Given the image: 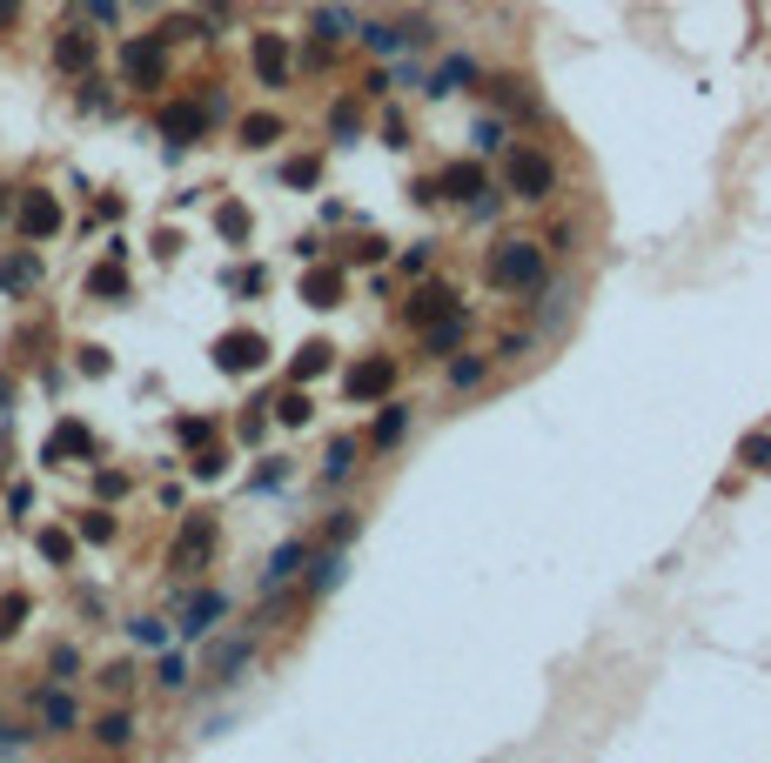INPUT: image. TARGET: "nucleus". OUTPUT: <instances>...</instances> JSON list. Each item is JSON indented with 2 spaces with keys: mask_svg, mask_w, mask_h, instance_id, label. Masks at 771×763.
Here are the masks:
<instances>
[{
  "mask_svg": "<svg viewBox=\"0 0 771 763\" xmlns=\"http://www.w3.org/2000/svg\"><path fill=\"white\" fill-rule=\"evenodd\" d=\"M470 141H477V154H504V148H510V128H504V120H496V114H477Z\"/></svg>",
  "mask_w": 771,
  "mask_h": 763,
  "instance_id": "c9c22d12",
  "label": "nucleus"
},
{
  "mask_svg": "<svg viewBox=\"0 0 771 763\" xmlns=\"http://www.w3.org/2000/svg\"><path fill=\"white\" fill-rule=\"evenodd\" d=\"M282 482H289V462H268V469L255 475V489H282Z\"/></svg>",
  "mask_w": 771,
  "mask_h": 763,
  "instance_id": "13d9d810",
  "label": "nucleus"
},
{
  "mask_svg": "<svg viewBox=\"0 0 771 763\" xmlns=\"http://www.w3.org/2000/svg\"><path fill=\"white\" fill-rule=\"evenodd\" d=\"M14 750H27V730H14V723H0V756H14Z\"/></svg>",
  "mask_w": 771,
  "mask_h": 763,
  "instance_id": "bf43d9fd",
  "label": "nucleus"
},
{
  "mask_svg": "<svg viewBox=\"0 0 771 763\" xmlns=\"http://www.w3.org/2000/svg\"><path fill=\"white\" fill-rule=\"evenodd\" d=\"M27 610H34V602H27L21 589H8V596H0V643H8V636L27 623Z\"/></svg>",
  "mask_w": 771,
  "mask_h": 763,
  "instance_id": "ea45409f",
  "label": "nucleus"
},
{
  "mask_svg": "<svg viewBox=\"0 0 771 763\" xmlns=\"http://www.w3.org/2000/svg\"><path fill=\"white\" fill-rule=\"evenodd\" d=\"M483 181H490V175H483V161H450L443 175H430V194H437V201H456V208H463V201H470Z\"/></svg>",
  "mask_w": 771,
  "mask_h": 763,
  "instance_id": "aec40b11",
  "label": "nucleus"
},
{
  "mask_svg": "<svg viewBox=\"0 0 771 763\" xmlns=\"http://www.w3.org/2000/svg\"><path fill=\"white\" fill-rule=\"evenodd\" d=\"M67 456H94V435H88L81 422H61V429L48 435V462H67Z\"/></svg>",
  "mask_w": 771,
  "mask_h": 763,
  "instance_id": "cd10ccee",
  "label": "nucleus"
},
{
  "mask_svg": "<svg viewBox=\"0 0 771 763\" xmlns=\"http://www.w3.org/2000/svg\"><path fill=\"white\" fill-rule=\"evenodd\" d=\"M262 361H268V342H262L255 329H228V335L215 342V369H222V376H255Z\"/></svg>",
  "mask_w": 771,
  "mask_h": 763,
  "instance_id": "9d476101",
  "label": "nucleus"
},
{
  "mask_svg": "<svg viewBox=\"0 0 771 763\" xmlns=\"http://www.w3.org/2000/svg\"><path fill=\"white\" fill-rule=\"evenodd\" d=\"M302 562H308V543L302 536H289L276 556H268V570H262V589H289L295 576H302Z\"/></svg>",
  "mask_w": 771,
  "mask_h": 763,
  "instance_id": "b1692460",
  "label": "nucleus"
},
{
  "mask_svg": "<svg viewBox=\"0 0 771 763\" xmlns=\"http://www.w3.org/2000/svg\"><path fill=\"white\" fill-rule=\"evenodd\" d=\"M329 361H336V348H329V342H302V355L289 361V382H316V376L329 369Z\"/></svg>",
  "mask_w": 771,
  "mask_h": 763,
  "instance_id": "72a5a7b5",
  "label": "nucleus"
},
{
  "mask_svg": "<svg viewBox=\"0 0 771 763\" xmlns=\"http://www.w3.org/2000/svg\"><path fill=\"white\" fill-rule=\"evenodd\" d=\"M48 676H54V683H74V676H81V650H74V643H54Z\"/></svg>",
  "mask_w": 771,
  "mask_h": 763,
  "instance_id": "a19ab883",
  "label": "nucleus"
},
{
  "mask_svg": "<svg viewBox=\"0 0 771 763\" xmlns=\"http://www.w3.org/2000/svg\"><path fill=\"white\" fill-rule=\"evenodd\" d=\"M329 135H336V141H363V107H356V94H336V107H329Z\"/></svg>",
  "mask_w": 771,
  "mask_h": 763,
  "instance_id": "473e14b6",
  "label": "nucleus"
},
{
  "mask_svg": "<svg viewBox=\"0 0 771 763\" xmlns=\"http://www.w3.org/2000/svg\"><path fill=\"white\" fill-rule=\"evenodd\" d=\"M94 54H101V40H94L88 27H61V34H54V67H61V74H74V80L94 74Z\"/></svg>",
  "mask_w": 771,
  "mask_h": 763,
  "instance_id": "dca6fc26",
  "label": "nucleus"
},
{
  "mask_svg": "<svg viewBox=\"0 0 771 763\" xmlns=\"http://www.w3.org/2000/svg\"><path fill=\"white\" fill-rule=\"evenodd\" d=\"M94 496H101V503L128 496V475H122V469H101V475H94Z\"/></svg>",
  "mask_w": 771,
  "mask_h": 763,
  "instance_id": "603ef678",
  "label": "nucleus"
},
{
  "mask_svg": "<svg viewBox=\"0 0 771 763\" xmlns=\"http://www.w3.org/2000/svg\"><path fill=\"white\" fill-rule=\"evenodd\" d=\"M295 67H302V74H329V67H336V48L308 34V40H302V54H295Z\"/></svg>",
  "mask_w": 771,
  "mask_h": 763,
  "instance_id": "4c0bfd02",
  "label": "nucleus"
},
{
  "mask_svg": "<svg viewBox=\"0 0 771 763\" xmlns=\"http://www.w3.org/2000/svg\"><path fill=\"white\" fill-rule=\"evenodd\" d=\"M356 530H363V516H356V509H329V530H323V543L350 549V543H356Z\"/></svg>",
  "mask_w": 771,
  "mask_h": 763,
  "instance_id": "e433bc0d",
  "label": "nucleus"
},
{
  "mask_svg": "<svg viewBox=\"0 0 771 763\" xmlns=\"http://www.w3.org/2000/svg\"><path fill=\"white\" fill-rule=\"evenodd\" d=\"M477 80H483V67H477L470 54H450V61H437L430 74H422V94H430V101H443V94H456V88L470 94Z\"/></svg>",
  "mask_w": 771,
  "mask_h": 763,
  "instance_id": "4468645a",
  "label": "nucleus"
},
{
  "mask_svg": "<svg viewBox=\"0 0 771 763\" xmlns=\"http://www.w3.org/2000/svg\"><path fill=\"white\" fill-rule=\"evenodd\" d=\"M8 402H14V382H8V376H0V409H8Z\"/></svg>",
  "mask_w": 771,
  "mask_h": 763,
  "instance_id": "0e129e2a",
  "label": "nucleus"
},
{
  "mask_svg": "<svg viewBox=\"0 0 771 763\" xmlns=\"http://www.w3.org/2000/svg\"><path fill=\"white\" fill-rule=\"evenodd\" d=\"M34 723H41L48 737H67V730H81V703L67 697V683H48V690H34Z\"/></svg>",
  "mask_w": 771,
  "mask_h": 763,
  "instance_id": "ddd939ff",
  "label": "nucleus"
},
{
  "mask_svg": "<svg viewBox=\"0 0 771 763\" xmlns=\"http://www.w3.org/2000/svg\"><path fill=\"white\" fill-rule=\"evenodd\" d=\"M504 208H510V194H504V188H490V181H483V188H477L470 201H463V208H456V215H463V221H470V228H490V221H496V215H504Z\"/></svg>",
  "mask_w": 771,
  "mask_h": 763,
  "instance_id": "a878e982",
  "label": "nucleus"
},
{
  "mask_svg": "<svg viewBox=\"0 0 771 763\" xmlns=\"http://www.w3.org/2000/svg\"><path fill=\"white\" fill-rule=\"evenodd\" d=\"M175 435H181V442H208V435H215V422H208V416H181V422H175Z\"/></svg>",
  "mask_w": 771,
  "mask_h": 763,
  "instance_id": "864d4df0",
  "label": "nucleus"
},
{
  "mask_svg": "<svg viewBox=\"0 0 771 763\" xmlns=\"http://www.w3.org/2000/svg\"><path fill=\"white\" fill-rule=\"evenodd\" d=\"M504 194L523 201V208H544V201L557 194V161L536 141H510L504 148Z\"/></svg>",
  "mask_w": 771,
  "mask_h": 763,
  "instance_id": "f03ea898",
  "label": "nucleus"
},
{
  "mask_svg": "<svg viewBox=\"0 0 771 763\" xmlns=\"http://www.w3.org/2000/svg\"><path fill=\"white\" fill-rule=\"evenodd\" d=\"M551 275V249L536 234H496L490 249H483V281L496 295H510V302H523V295H536V281Z\"/></svg>",
  "mask_w": 771,
  "mask_h": 763,
  "instance_id": "f257e3e1",
  "label": "nucleus"
},
{
  "mask_svg": "<svg viewBox=\"0 0 771 763\" xmlns=\"http://www.w3.org/2000/svg\"><path fill=\"white\" fill-rule=\"evenodd\" d=\"M342 556L350 549H336V543H323V549H308V562H302V596H329L336 583H342Z\"/></svg>",
  "mask_w": 771,
  "mask_h": 763,
  "instance_id": "412c9836",
  "label": "nucleus"
},
{
  "mask_svg": "<svg viewBox=\"0 0 771 763\" xmlns=\"http://www.w3.org/2000/svg\"><path fill=\"white\" fill-rule=\"evenodd\" d=\"M88 295H101V302H128V268H122V255L101 262V268L88 275Z\"/></svg>",
  "mask_w": 771,
  "mask_h": 763,
  "instance_id": "7c9ffc66",
  "label": "nucleus"
},
{
  "mask_svg": "<svg viewBox=\"0 0 771 763\" xmlns=\"http://www.w3.org/2000/svg\"><path fill=\"white\" fill-rule=\"evenodd\" d=\"M94 743H101V750H128V743H135V710H108V716H94Z\"/></svg>",
  "mask_w": 771,
  "mask_h": 763,
  "instance_id": "c85d7f7f",
  "label": "nucleus"
},
{
  "mask_svg": "<svg viewBox=\"0 0 771 763\" xmlns=\"http://www.w3.org/2000/svg\"><path fill=\"white\" fill-rule=\"evenodd\" d=\"M738 456H745L758 475H771V435H745V442H738Z\"/></svg>",
  "mask_w": 771,
  "mask_h": 763,
  "instance_id": "de8ad7c7",
  "label": "nucleus"
},
{
  "mask_svg": "<svg viewBox=\"0 0 771 763\" xmlns=\"http://www.w3.org/2000/svg\"><path fill=\"white\" fill-rule=\"evenodd\" d=\"M154 34H162L168 48H175V40H208V34H215V21H208V14H168Z\"/></svg>",
  "mask_w": 771,
  "mask_h": 763,
  "instance_id": "f704fd0d",
  "label": "nucleus"
},
{
  "mask_svg": "<svg viewBox=\"0 0 771 763\" xmlns=\"http://www.w3.org/2000/svg\"><path fill=\"white\" fill-rule=\"evenodd\" d=\"M208 8H228V0H208Z\"/></svg>",
  "mask_w": 771,
  "mask_h": 763,
  "instance_id": "69168bd1",
  "label": "nucleus"
},
{
  "mask_svg": "<svg viewBox=\"0 0 771 763\" xmlns=\"http://www.w3.org/2000/svg\"><path fill=\"white\" fill-rule=\"evenodd\" d=\"M128 636L141 643V650H162V636H168V630L154 623V616H135V623H128Z\"/></svg>",
  "mask_w": 771,
  "mask_h": 763,
  "instance_id": "8fccbe9b",
  "label": "nucleus"
},
{
  "mask_svg": "<svg viewBox=\"0 0 771 763\" xmlns=\"http://www.w3.org/2000/svg\"><path fill=\"white\" fill-rule=\"evenodd\" d=\"M416 335H422V355H430V361H443V355H456L463 342H470V308L456 302V308H443L437 321H422Z\"/></svg>",
  "mask_w": 771,
  "mask_h": 763,
  "instance_id": "9b49d317",
  "label": "nucleus"
},
{
  "mask_svg": "<svg viewBox=\"0 0 771 763\" xmlns=\"http://www.w3.org/2000/svg\"><path fill=\"white\" fill-rule=\"evenodd\" d=\"M382 255H390V241H376V234L350 241V262H382Z\"/></svg>",
  "mask_w": 771,
  "mask_h": 763,
  "instance_id": "6e6d98bb",
  "label": "nucleus"
},
{
  "mask_svg": "<svg viewBox=\"0 0 771 763\" xmlns=\"http://www.w3.org/2000/svg\"><path fill=\"white\" fill-rule=\"evenodd\" d=\"M396 376H403V361L376 348V355H363L356 369L342 376V395H350L356 409H363V402H382V395H396Z\"/></svg>",
  "mask_w": 771,
  "mask_h": 763,
  "instance_id": "39448f33",
  "label": "nucleus"
},
{
  "mask_svg": "<svg viewBox=\"0 0 771 763\" xmlns=\"http://www.w3.org/2000/svg\"><path fill=\"white\" fill-rule=\"evenodd\" d=\"M350 469H356V442H350V435H336V442H329V456H323V482H329V489H342V482H350Z\"/></svg>",
  "mask_w": 771,
  "mask_h": 763,
  "instance_id": "2f4dec72",
  "label": "nucleus"
},
{
  "mask_svg": "<svg viewBox=\"0 0 771 763\" xmlns=\"http://www.w3.org/2000/svg\"><path fill=\"white\" fill-rule=\"evenodd\" d=\"M236 135H242V148H276V141L289 135V120H282V114H268V107H255V114H242V128H236Z\"/></svg>",
  "mask_w": 771,
  "mask_h": 763,
  "instance_id": "393cba45",
  "label": "nucleus"
},
{
  "mask_svg": "<svg viewBox=\"0 0 771 763\" xmlns=\"http://www.w3.org/2000/svg\"><path fill=\"white\" fill-rule=\"evenodd\" d=\"M456 302H463L456 281L430 275V281H416V289H409V302L396 308V321H403V329H422V321H437V315H443V308H456Z\"/></svg>",
  "mask_w": 771,
  "mask_h": 763,
  "instance_id": "0eeeda50",
  "label": "nucleus"
},
{
  "mask_svg": "<svg viewBox=\"0 0 771 763\" xmlns=\"http://www.w3.org/2000/svg\"><path fill=\"white\" fill-rule=\"evenodd\" d=\"M215 228H222L228 241H249V208H242V201H222V215H215Z\"/></svg>",
  "mask_w": 771,
  "mask_h": 763,
  "instance_id": "37998d69",
  "label": "nucleus"
},
{
  "mask_svg": "<svg viewBox=\"0 0 771 763\" xmlns=\"http://www.w3.org/2000/svg\"><path fill=\"white\" fill-rule=\"evenodd\" d=\"M544 249H551V262H557V255H570V249H577V228H570V221H557Z\"/></svg>",
  "mask_w": 771,
  "mask_h": 763,
  "instance_id": "4d7b16f0",
  "label": "nucleus"
},
{
  "mask_svg": "<svg viewBox=\"0 0 771 763\" xmlns=\"http://www.w3.org/2000/svg\"><path fill=\"white\" fill-rule=\"evenodd\" d=\"M308 416H316V402H308V382H289V389L276 395V422H282V429H302Z\"/></svg>",
  "mask_w": 771,
  "mask_h": 763,
  "instance_id": "c756f323",
  "label": "nucleus"
},
{
  "mask_svg": "<svg viewBox=\"0 0 771 763\" xmlns=\"http://www.w3.org/2000/svg\"><path fill=\"white\" fill-rule=\"evenodd\" d=\"M41 556L48 562H74V536L67 530H41Z\"/></svg>",
  "mask_w": 771,
  "mask_h": 763,
  "instance_id": "09e8293b",
  "label": "nucleus"
},
{
  "mask_svg": "<svg viewBox=\"0 0 771 763\" xmlns=\"http://www.w3.org/2000/svg\"><path fill=\"white\" fill-rule=\"evenodd\" d=\"M222 616H228V596H222V589H195V596H188V610H181V636L195 643V636H208Z\"/></svg>",
  "mask_w": 771,
  "mask_h": 763,
  "instance_id": "4be33fe9",
  "label": "nucleus"
},
{
  "mask_svg": "<svg viewBox=\"0 0 771 763\" xmlns=\"http://www.w3.org/2000/svg\"><path fill=\"white\" fill-rule=\"evenodd\" d=\"M356 40H363V54L396 61L403 48H422V40H430V21H422V14H409V21H363Z\"/></svg>",
  "mask_w": 771,
  "mask_h": 763,
  "instance_id": "7ed1b4c3",
  "label": "nucleus"
},
{
  "mask_svg": "<svg viewBox=\"0 0 771 763\" xmlns=\"http://www.w3.org/2000/svg\"><path fill=\"white\" fill-rule=\"evenodd\" d=\"M255 663V636H228V643H215V657H208V676L215 683H236L242 670Z\"/></svg>",
  "mask_w": 771,
  "mask_h": 763,
  "instance_id": "5701e85b",
  "label": "nucleus"
},
{
  "mask_svg": "<svg viewBox=\"0 0 771 763\" xmlns=\"http://www.w3.org/2000/svg\"><path fill=\"white\" fill-rule=\"evenodd\" d=\"M14 14H21V0H0V34L14 27Z\"/></svg>",
  "mask_w": 771,
  "mask_h": 763,
  "instance_id": "e2e57ef3",
  "label": "nucleus"
},
{
  "mask_svg": "<svg viewBox=\"0 0 771 763\" xmlns=\"http://www.w3.org/2000/svg\"><path fill=\"white\" fill-rule=\"evenodd\" d=\"M154 683H162V690H181V683H188V663H181V657H162V663H154Z\"/></svg>",
  "mask_w": 771,
  "mask_h": 763,
  "instance_id": "3c124183",
  "label": "nucleus"
},
{
  "mask_svg": "<svg viewBox=\"0 0 771 763\" xmlns=\"http://www.w3.org/2000/svg\"><path fill=\"white\" fill-rule=\"evenodd\" d=\"M536 348V329H510V335H496V348H490V361H523Z\"/></svg>",
  "mask_w": 771,
  "mask_h": 763,
  "instance_id": "58836bf2",
  "label": "nucleus"
},
{
  "mask_svg": "<svg viewBox=\"0 0 771 763\" xmlns=\"http://www.w3.org/2000/svg\"><path fill=\"white\" fill-rule=\"evenodd\" d=\"M14 234L21 241H54L61 234V201L48 188H21L14 194Z\"/></svg>",
  "mask_w": 771,
  "mask_h": 763,
  "instance_id": "423d86ee",
  "label": "nucleus"
},
{
  "mask_svg": "<svg viewBox=\"0 0 771 763\" xmlns=\"http://www.w3.org/2000/svg\"><path fill=\"white\" fill-rule=\"evenodd\" d=\"M403 435H409V402L382 395V402H376V429H369V449H376V456H390V449H403Z\"/></svg>",
  "mask_w": 771,
  "mask_h": 763,
  "instance_id": "6ab92c4d",
  "label": "nucleus"
},
{
  "mask_svg": "<svg viewBox=\"0 0 771 763\" xmlns=\"http://www.w3.org/2000/svg\"><path fill=\"white\" fill-rule=\"evenodd\" d=\"M81 543H114V516L108 509H88L81 516Z\"/></svg>",
  "mask_w": 771,
  "mask_h": 763,
  "instance_id": "49530a36",
  "label": "nucleus"
},
{
  "mask_svg": "<svg viewBox=\"0 0 771 763\" xmlns=\"http://www.w3.org/2000/svg\"><path fill=\"white\" fill-rule=\"evenodd\" d=\"M490 369H496V361H490L483 348H456V355H443V382H450L456 395H477V389L490 382Z\"/></svg>",
  "mask_w": 771,
  "mask_h": 763,
  "instance_id": "a211bd4d",
  "label": "nucleus"
},
{
  "mask_svg": "<svg viewBox=\"0 0 771 763\" xmlns=\"http://www.w3.org/2000/svg\"><path fill=\"white\" fill-rule=\"evenodd\" d=\"M94 683H101L108 697H128V690H135V663H108V670H101Z\"/></svg>",
  "mask_w": 771,
  "mask_h": 763,
  "instance_id": "c03bdc74",
  "label": "nucleus"
},
{
  "mask_svg": "<svg viewBox=\"0 0 771 763\" xmlns=\"http://www.w3.org/2000/svg\"><path fill=\"white\" fill-rule=\"evenodd\" d=\"M81 369L88 376H108V348H81Z\"/></svg>",
  "mask_w": 771,
  "mask_h": 763,
  "instance_id": "680f3d73",
  "label": "nucleus"
},
{
  "mask_svg": "<svg viewBox=\"0 0 771 763\" xmlns=\"http://www.w3.org/2000/svg\"><path fill=\"white\" fill-rule=\"evenodd\" d=\"M114 14H122V0H88V21H101V27H108Z\"/></svg>",
  "mask_w": 771,
  "mask_h": 763,
  "instance_id": "052dcab7",
  "label": "nucleus"
},
{
  "mask_svg": "<svg viewBox=\"0 0 771 763\" xmlns=\"http://www.w3.org/2000/svg\"><path fill=\"white\" fill-rule=\"evenodd\" d=\"M249 61H255L262 88H289V80H295V54H289L282 34H249Z\"/></svg>",
  "mask_w": 771,
  "mask_h": 763,
  "instance_id": "1a4fd4ad",
  "label": "nucleus"
},
{
  "mask_svg": "<svg viewBox=\"0 0 771 763\" xmlns=\"http://www.w3.org/2000/svg\"><path fill=\"white\" fill-rule=\"evenodd\" d=\"M208 556H215V516H188L181 536H175V549H168V570H175V576H195Z\"/></svg>",
  "mask_w": 771,
  "mask_h": 763,
  "instance_id": "6e6552de",
  "label": "nucleus"
},
{
  "mask_svg": "<svg viewBox=\"0 0 771 763\" xmlns=\"http://www.w3.org/2000/svg\"><path fill=\"white\" fill-rule=\"evenodd\" d=\"M316 40H329V48H350L356 40V27H363V14L350 8V0H323V8H308V21H302Z\"/></svg>",
  "mask_w": 771,
  "mask_h": 763,
  "instance_id": "f8f14e48",
  "label": "nucleus"
},
{
  "mask_svg": "<svg viewBox=\"0 0 771 763\" xmlns=\"http://www.w3.org/2000/svg\"><path fill=\"white\" fill-rule=\"evenodd\" d=\"M430 249H437V241H409V249L396 255V268H403L409 281H416V275H430Z\"/></svg>",
  "mask_w": 771,
  "mask_h": 763,
  "instance_id": "a18cd8bd",
  "label": "nucleus"
},
{
  "mask_svg": "<svg viewBox=\"0 0 771 763\" xmlns=\"http://www.w3.org/2000/svg\"><path fill=\"white\" fill-rule=\"evenodd\" d=\"M162 135H168V154H181L188 141H202V135H208L202 101H168V107H162Z\"/></svg>",
  "mask_w": 771,
  "mask_h": 763,
  "instance_id": "f3484780",
  "label": "nucleus"
},
{
  "mask_svg": "<svg viewBox=\"0 0 771 763\" xmlns=\"http://www.w3.org/2000/svg\"><path fill=\"white\" fill-rule=\"evenodd\" d=\"M282 181H289V188H316V181H323V161H316V154L282 161Z\"/></svg>",
  "mask_w": 771,
  "mask_h": 763,
  "instance_id": "79ce46f5",
  "label": "nucleus"
},
{
  "mask_svg": "<svg viewBox=\"0 0 771 763\" xmlns=\"http://www.w3.org/2000/svg\"><path fill=\"white\" fill-rule=\"evenodd\" d=\"M41 255H34V249H8V255H0V295H8V302H21V295H34V289H41Z\"/></svg>",
  "mask_w": 771,
  "mask_h": 763,
  "instance_id": "2eb2a0df",
  "label": "nucleus"
},
{
  "mask_svg": "<svg viewBox=\"0 0 771 763\" xmlns=\"http://www.w3.org/2000/svg\"><path fill=\"white\" fill-rule=\"evenodd\" d=\"M122 80H128V88H162V80H168V40L162 34L122 40Z\"/></svg>",
  "mask_w": 771,
  "mask_h": 763,
  "instance_id": "20e7f679",
  "label": "nucleus"
},
{
  "mask_svg": "<svg viewBox=\"0 0 771 763\" xmlns=\"http://www.w3.org/2000/svg\"><path fill=\"white\" fill-rule=\"evenodd\" d=\"M382 141H390V148H409V120L390 107V114H382Z\"/></svg>",
  "mask_w": 771,
  "mask_h": 763,
  "instance_id": "5fc2aeb1",
  "label": "nucleus"
},
{
  "mask_svg": "<svg viewBox=\"0 0 771 763\" xmlns=\"http://www.w3.org/2000/svg\"><path fill=\"white\" fill-rule=\"evenodd\" d=\"M336 295H342V268H308L302 275V302L308 308H336Z\"/></svg>",
  "mask_w": 771,
  "mask_h": 763,
  "instance_id": "bb28decb",
  "label": "nucleus"
}]
</instances>
